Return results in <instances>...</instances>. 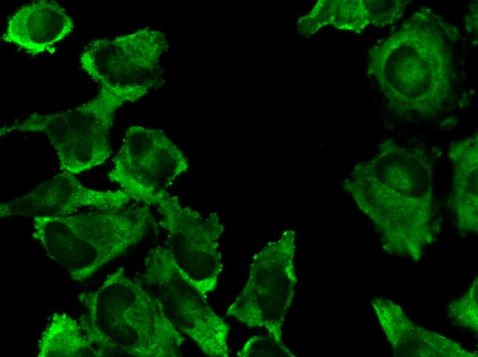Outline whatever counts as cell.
Returning <instances> with one entry per match:
<instances>
[{
  "mask_svg": "<svg viewBox=\"0 0 478 357\" xmlns=\"http://www.w3.org/2000/svg\"><path fill=\"white\" fill-rule=\"evenodd\" d=\"M73 27V19L59 3L38 0L23 5L9 19L2 38L37 55L66 38Z\"/></svg>",
  "mask_w": 478,
  "mask_h": 357,
  "instance_id": "cell-13",
  "label": "cell"
},
{
  "mask_svg": "<svg viewBox=\"0 0 478 357\" xmlns=\"http://www.w3.org/2000/svg\"><path fill=\"white\" fill-rule=\"evenodd\" d=\"M310 17L318 27L332 24L356 33L363 32L371 23L366 1H321Z\"/></svg>",
  "mask_w": 478,
  "mask_h": 357,
  "instance_id": "cell-16",
  "label": "cell"
},
{
  "mask_svg": "<svg viewBox=\"0 0 478 357\" xmlns=\"http://www.w3.org/2000/svg\"><path fill=\"white\" fill-rule=\"evenodd\" d=\"M168 47L163 32L146 27L93 41L81 54L80 62L100 87L142 97L163 86L161 58Z\"/></svg>",
  "mask_w": 478,
  "mask_h": 357,
  "instance_id": "cell-8",
  "label": "cell"
},
{
  "mask_svg": "<svg viewBox=\"0 0 478 357\" xmlns=\"http://www.w3.org/2000/svg\"><path fill=\"white\" fill-rule=\"evenodd\" d=\"M240 357H295L284 343L269 336H254L249 338L238 352Z\"/></svg>",
  "mask_w": 478,
  "mask_h": 357,
  "instance_id": "cell-18",
  "label": "cell"
},
{
  "mask_svg": "<svg viewBox=\"0 0 478 357\" xmlns=\"http://www.w3.org/2000/svg\"><path fill=\"white\" fill-rule=\"evenodd\" d=\"M371 16V23L377 27H385L394 23L408 3L406 1H366Z\"/></svg>",
  "mask_w": 478,
  "mask_h": 357,
  "instance_id": "cell-19",
  "label": "cell"
},
{
  "mask_svg": "<svg viewBox=\"0 0 478 357\" xmlns=\"http://www.w3.org/2000/svg\"><path fill=\"white\" fill-rule=\"evenodd\" d=\"M478 278L472 281L464 295L448 307V315L453 323L475 333L478 330Z\"/></svg>",
  "mask_w": 478,
  "mask_h": 357,
  "instance_id": "cell-17",
  "label": "cell"
},
{
  "mask_svg": "<svg viewBox=\"0 0 478 357\" xmlns=\"http://www.w3.org/2000/svg\"><path fill=\"white\" fill-rule=\"evenodd\" d=\"M154 205L167 231L168 248L190 281L204 295L215 290L223 268L218 239L224 227L218 214L204 217L167 191L159 194Z\"/></svg>",
  "mask_w": 478,
  "mask_h": 357,
  "instance_id": "cell-10",
  "label": "cell"
},
{
  "mask_svg": "<svg viewBox=\"0 0 478 357\" xmlns=\"http://www.w3.org/2000/svg\"><path fill=\"white\" fill-rule=\"evenodd\" d=\"M150 206L32 218V237L74 281H83L146 235Z\"/></svg>",
  "mask_w": 478,
  "mask_h": 357,
  "instance_id": "cell-4",
  "label": "cell"
},
{
  "mask_svg": "<svg viewBox=\"0 0 478 357\" xmlns=\"http://www.w3.org/2000/svg\"><path fill=\"white\" fill-rule=\"evenodd\" d=\"M38 357L95 356L80 322L66 313H54L38 344Z\"/></svg>",
  "mask_w": 478,
  "mask_h": 357,
  "instance_id": "cell-15",
  "label": "cell"
},
{
  "mask_svg": "<svg viewBox=\"0 0 478 357\" xmlns=\"http://www.w3.org/2000/svg\"><path fill=\"white\" fill-rule=\"evenodd\" d=\"M295 254V233L291 229L256 253L248 279L227 315L249 327H264L269 336L284 343L283 326L297 284Z\"/></svg>",
  "mask_w": 478,
  "mask_h": 357,
  "instance_id": "cell-6",
  "label": "cell"
},
{
  "mask_svg": "<svg viewBox=\"0 0 478 357\" xmlns=\"http://www.w3.org/2000/svg\"><path fill=\"white\" fill-rule=\"evenodd\" d=\"M188 167L185 154L162 130L133 125L125 132L108 177L133 200L151 206Z\"/></svg>",
  "mask_w": 478,
  "mask_h": 357,
  "instance_id": "cell-9",
  "label": "cell"
},
{
  "mask_svg": "<svg viewBox=\"0 0 478 357\" xmlns=\"http://www.w3.org/2000/svg\"><path fill=\"white\" fill-rule=\"evenodd\" d=\"M459 36L422 10L369 49V72L394 110L429 116L444 107L453 90L452 43Z\"/></svg>",
  "mask_w": 478,
  "mask_h": 357,
  "instance_id": "cell-2",
  "label": "cell"
},
{
  "mask_svg": "<svg viewBox=\"0 0 478 357\" xmlns=\"http://www.w3.org/2000/svg\"><path fill=\"white\" fill-rule=\"evenodd\" d=\"M133 200L122 189L100 191L84 186L75 174L62 171L24 195L0 205V216H64L84 208L123 209Z\"/></svg>",
  "mask_w": 478,
  "mask_h": 357,
  "instance_id": "cell-11",
  "label": "cell"
},
{
  "mask_svg": "<svg viewBox=\"0 0 478 357\" xmlns=\"http://www.w3.org/2000/svg\"><path fill=\"white\" fill-rule=\"evenodd\" d=\"M144 266L143 278L157 290V297L174 327L192 338L205 354L228 357L229 325L190 281L172 251L160 246L151 249Z\"/></svg>",
  "mask_w": 478,
  "mask_h": 357,
  "instance_id": "cell-7",
  "label": "cell"
},
{
  "mask_svg": "<svg viewBox=\"0 0 478 357\" xmlns=\"http://www.w3.org/2000/svg\"><path fill=\"white\" fill-rule=\"evenodd\" d=\"M373 223L383 250L418 262L436 239L433 165L427 153L384 141L343 184Z\"/></svg>",
  "mask_w": 478,
  "mask_h": 357,
  "instance_id": "cell-1",
  "label": "cell"
},
{
  "mask_svg": "<svg viewBox=\"0 0 478 357\" xmlns=\"http://www.w3.org/2000/svg\"><path fill=\"white\" fill-rule=\"evenodd\" d=\"M141 97L100 87L96 97L57 113H34L0 129V135L45 134L56 151L62 171L75 175L104 163L111 154V132L117 109Z\"/></svg>",
  "mask_w": 478,
  "mask_h": 357,
  "instance_id": "cell-5",
  "label": "cell"
},
{
  "mask_svg": "<svg viewBox=\"0 0 478 357\" xmlns=\"http://www.w3.org/2000/svg\"><path fill=\"white\" fill-rule=\"evenodd\" d=\"M85 313L80 324L95 356L179 357L185 337L155 295L123 268L95 290L78 295Z\"/></svg>",
  "mask_w": 478,
  "mask_h": 357,
  "instance_id": "cell-3",
  "label": "cell"
},
{
  "mask_svg": "<svg viewBox=\"0 0 478 357\" xmlns=\"http://www.w3.org/2000/svg\"><path fill=\"white\" fill-rule=\"evenodd\" d=\"M372 307L393 354L400 357H477L459 343L411 321L393 301L376 297Z\"/></svg>",
  "mask_w": 478,
  "mask_h": 357,
  "instance_id": "cell-12",
  "label": "cell"
},
{
  "mask_svg": "<svg viewBox=\"0 0 478 357\" xmlns=\"http://www.w3.org/2000/svg\"><path fill=\"white\" fill-rule=\"evenodd\" d=\"M449 157L454 164L450 206L462 233L477 232V134L453 143Z\"/></svg>",
  "mask_w": 478,
  "mask_h": 357,
  "instance_id": "cell-14",
  "label": "cell"
}]
</instances>
